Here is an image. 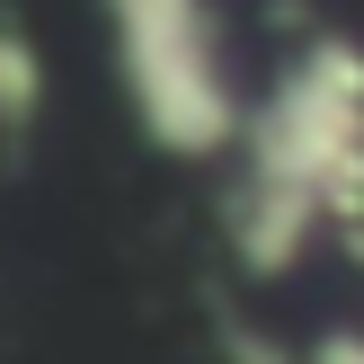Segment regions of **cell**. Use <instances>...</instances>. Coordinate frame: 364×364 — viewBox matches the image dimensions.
<instances>
[{"instance_id": "1", "label": "cell", "mask_w": 364, "mask_h": 364, "mask_svg": "<svg viewBox=\"0 0 364 364\" xmlns=\"http://www.w3.org/2000/svg\"><path fill=\"white\" fill-rule=\"evenodd\" d=\"M223 240L240 284L302 276L320 240L364 267V36L320 27L240 124Z\"/></svg>"}, {"instance_id": "4", "label": "cell", "mask_w": 364, "mask_h": 364, "mask_svg": "<svg viewBox=\"0 0 364 364\" xmlns=\"http://www.w3.org/2000/svg\"><path fill=\"white\" fill-rule=\"evenodd\" d=\"M302 364H364V320H338V329H320L311 347H302Z\"/></svg>"}, {"instance_id": "2", "label": "cell", "mask_w": 364, "mask_h": 364, "mask_svg": "<svg viewBox=\"0 0 364 364\" xmlns=\"http://www.w3.org/2000/svg\"><path fill=\"white\" fill-rule=\"evenodd\" d=\"M107 53H116L124 107H134L142 142L169 160H231L240 151V71H231V36L213 0H98Z\"/></svg>"}, {"instance_id": "3", "label": "cell", "mask_w": 364, "mask_h": 364, "mask_svg": "<svg viewBox=\"0 0 364 364\" xmlns=\"http://www.w3.org/2000/svg\"><path fill=\"white\" fill-rule=\"evenodd\" d=\"M36 107H45V53H36L27 27L0 18V134H27Z\"/></svg>"}]
</instances>
